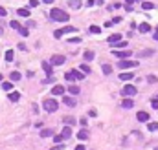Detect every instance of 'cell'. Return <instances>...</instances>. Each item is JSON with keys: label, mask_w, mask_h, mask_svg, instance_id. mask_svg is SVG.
I'll list each match as a JSON object with an SVG mask.
<instances>
[{"label": "cell", "mask_w": 158, "mask_h": 150, "mask_svg": "<svg viewBox=\"0 0 158 150\" xmlns=\"http://www.w3.org/2000/svg\"><path fill=\"white\" fill-rule=\"evenodd\" d=\"M48 17H50L51 20H57V22H66V20L70 18V15H68V13H65V11H62V9H59V7L50 9Z\"/></svg>", "instance_id": "cell-1"}, {"label": "cell", "mask_w": 158, "mask_h": 150, "mask_svg": "<svg viewBox=\"0 0 158 150\" xmlns=\"http://www.w3.org/2000/svg\"><path fill=\"white\" fill-rule=\"evenodd\" d=\"M43 106H44V110H46V112H57L59 103H57L55 99H46V101L43 103Z\"/></svg>", "instance_id": "cell-2"}, {"label": "cell", "mask_w": 158, "mask_h": 150, "mask_svg": "<svg viewBox=\"0 0 158 150\" xmlns=\"http://www.w3.org/2000/svg\"><path fill=\"white\" fill-rule=\"evenodd\" d=\"M136 66H138V62H136V60H129V59L118 62V68L120 70H131V68H136Z\"/></svg>", "instance_id": "cell-3"}, {"label": "cell", "mask_w": 158, "mask_h": 150, "mask_svg": "<svg viewBox=\"0 0 158 150\" xmlns=\"http://www.w3.org/2000/svg\"><path fill=\"white\" fill-rule=\"evenodd\" d=\"M136 92H138V88H136V86H132V84H127V86H123L121 95H123V97H131V95H134Z\"/></svg>", "instance_id": "cell-4"}, {"label": "cell", "mask_w": 158, "mask_h": 150, "mask_svg": "<svg viewBox=\"0 0 158 150\" xmlns=\"http://www.w3.org/2000/svg\"><path fill=\"white\" fill-rule=\"evenodd\" d=\"M66 57H62V55H54V57H50V64L51 66H61V64H65Z\"/></svg>", "instance_id": "cell-5"}, {"label": "cell", "mask_w": 158, "mask_h": 150, "mask_svg": "<svg viewBox=\"0 0 158 150\" xmlns=\"http://www.w3.org/2000/svg\"><path fill=\"white\" fill-rule=\"evenodd\" d=\"M112 55H114V57H120L121 60H125V57H131L132 53H131V51H127V50H125V51H118V50H114V51H112Z\"/></svg>", "instance_id": "cell-6"}, {"label": "cell", "mask_w": 158, "mask_h": 150, "mask_svg": "<svg viewBox=\"0 0 158 150\" xmlns=\"http://www.w3.org/2000/svg\"><path fill=\"white\" fill-rule=\"evenodd\" d=\"M43 70L46 71L48 77H51V75H54V66H51V64H50L48 60H44V62H43Z\"/></svg>", "instance_id": "cell-7"}, {"label": "cell", "mask_w": 158, "mask_h": 150, "mask_svg": "<svg viewBox=\"0 0 158 150\" xmlns=\"http://www.w3.org/2000/svg\"><path fill=\"white\" fill-rule=\"evenodd\" d=\"M120 40H121V35H120V33H112V35H109V39H107L109 44H116V42H120Z\"/></svg>", "instance_id": "cell-8"}, {"label": "cell", "mask_w": 158, "mask_h": 150, "mask_svg": "<svg viewBox=\"0 0 158 150\" xmlns=\"http://www.w3.org/2000/svg\"><path fill=\"white\" fill-rule=\"evenodd\" d=\"M94 57H96V53H94L92 50H87L85 53H83V59H85L87 62H90V60H94Z\"/></svg>", "instance_id": "cell-9"}, {"label": "cell", "mask_w": 158, "mask_h": 150, "mask_svg": "<svg viewBox=\"0 0 158 150\" xmlns=\"http://www.w3.org/2000/svg\"><path fill=\"white\" fill-rule=\"evenodd\" d=\"M62 101H65V104L70 106V108H73V106H76V99H73L72 95H65V99H62Z\"/></svg>", "instance_id": "cell-10"}, {"label": "cell", "mask_w": 158, "mask_h": 150, "mask_svg": "<svg viewBox=\"0 0 158 150\" xmlns=\"http://www.w3.org/2000/svg\"><path fill=\"white\" fill-rule=\"evenodd\" d=\"M0 88H2L4 92H13V82L11 81H6V82L0 84Z\"/></svg>", "instance_id": "cell-11"}, {"label": "cell", "mask_w": 158, "mask_h": 150, "mask_svg": "<svg viewBox=\"0 0 158 150\" xmlns=\"http://www.w3.org/2000/svg\"><path fill=\"white\" fill-rule=\"evenodd\" d=\"M120 79H121V81H125V82H127V81L134 79V73H132V71H125V73H120Z\"/></svg>", "instance_id": "cell-12"}, {"label": "cell", "mask_w": 158, "mask_h": 150, "mask_svg": "<svg viewBox=\"0 0 158 150\" xmlns=\"http://www.w3.org/2000/svg\"><path fill=\"white\" fill-rule=\"evenodd\" d=\"M70 135H72V128H70V126H65V128H62V132H61V137L66 141Z\"/></svg>", "instance_id": "cell-13"}, {"label": "cell", "mask_w": 158, "mask_h": 150, "mask_svg": "<svg viewBox=\"0 0 158 150\" xmlns=\"http://www.w3.org/2000/svg\"><path fill=\"white\" fill-rule=\"evenodd\" d=\"M138 31H140V33H149V31H151V26L147 24V22H142V24L138 26Z\"/></svg>", "instance_id": "cell-14"}, {"label": "cell", "mask_w": 158, "mask_h": 150, "mask_svg": "<svg viewBox=\"0 0 158 150\" xmlns=\"http://www.w3.org/2000/svg\"><path fill=\"white\" fill-rule=\"evenodd\" d=\"M88 137H90V134H88L87 130H79V132H77V139H79V141H87Z\"/></svg>", "instance_id": "cell-15"}, {"label": "cell", "mask_w": 158, "mask_h": 150, "mask_svg": "<svg viewBox=\"0 0 158 150\" xmlns=\"http://www.w3.org/2000/svg\"><path fill=\"white\" fill-rule=\"evenodd\" d=\"M136 117H138V121H142V123L149 121V114H147V112H138V115H136Z\"/></svg>", "instance_id": "cell-16"}, {"label": "cell", "mask_w": 158, "mask_h": 150, "mask_svg": "<svg viewBox=\"0 0 158 150\" xmlns=\"http://www.w3.org/2000/svg\"><path fill=\"white\" fill-rule=\"evenodd\" d=\"M65 93V86H54L51 88V95H62Z\"/></svg>", "instance_id": "cell-17"}, {"label": "cell", "mask_w": 158, "mask_h": 150, "mask_svg": "<svg viewBox=\"0 0 158 150\" xmlns=\"http://www.w3.org/2000/svg\"><path fill=\"white\" fill-rule=\"evenodd\" d=\"M7 97H9V101H11V103H17V101L20 99V93H18V92H9Z\"/></svg>", "instance_id": "cell-18"}, {"label": "cell", "mask_w": 158, "mask_h": 150, "mask_svg": "<svg viewBox=\"0 0 158 150\" xmlns=\"http://www.w3.org/2000/svg\"><path fill=\"white\" fill-rule=\"evenodd\" d=\"M68 6L73 7V9H79L83 6V2H81V0H68Z\"/></svg>", "instance_id": "cell-19"}, {"label": "cell", "mask_w": 158, "mask_h": 150, "mask_svg": "<svg viewBox=\"0 0 158 150\" xmlns=\"http://www.w3.org/2000/svg\"><path fill=\"white\" fill-rule=\"evenodd\" d=\"M54 135V130H50V128H43L40 130V137H51Z\"/></svg>", "instance_id": "cell-20"}, {"label": "cell", "mask_w": 158, "mask_h": 150, "mask_svg": "<svg viewBox=\"0 0 158 150\" xmlns=\"http://www.w3.org/2000/svg\"><path fill=\"white\" fill-rule=\"evenodd\" d=\"M153 7H154V6H153V2H149V0H145V2L142 4V9H143V11H151Z\"/></svg>", "instance_id": "cell-21"}, {"label": "cell", "mask_w": 158, "mask_h": 150, "mask_svg": "<svg viewBox=\"0 0 158 150\" xmlns=\"http://www.w3.org/2000/svg\"><path fill=\"white\" fill-rule=\"evenodd\" d=\"M121 106H123V108H132V106H134V101H131V99H123V101H121Z\"/></svg>", "instance_id": "cell-22"}, {"label": "cell", "mask_w": 158, "mask_h": 150, "mask_svg": "<svg viewBox=\"0 0 158 150\" xmlns=\"http://www.w3.org/2000/svg\"><path fill=\"white\" fill-rule=\"evenodd\" d=\"M20 77H22L20 71H11V73H9V79H11V81H20Z\"/></svg>", "instance_id": "cell-23"}, {"label": "cell", "mask_w": 158, "mask_h": 150, "mask_svg": "<svg viewBox=\"0 0 158 150\" xmlns=\"http://www.w3.org/2000/svg\"><path fill=\"white\" fill-rule=\"evenodd\" d=\"M17 13H18V17H26V18H28V17H29V9H26V7H20Z\"/></svg>", "instance_id": "cell-24"}, {"label": "cell", "mask_w": 158, "mask_h": 150, "mask_svg": "<svg viewBox=\"0 0 158 150\" xmlns=\"http://www.w3.org/2000/svg\"><path fill=\"white\" fill-rule=\"evenodd\" d=\"M65 123H66V126H72V125H76V117H72V115H66V117H65Z\"/></svg>", "instance_id": "cell-25"}, {"label": "cell", "mask_w": 158, "mask_h": 150, "mask_svg": "<svg viewBox=\"0 0 158 150\" xmlns=\"http://www.w3.org/2000/svg\"><path fill=\"white\" fill-rule=\"evenodd\" d=\"M147 130H151V132H156V130H158V123H154V121L147 123Z\"/></svg>", "instance_id": "cell-26"}, {"label": "cell", "mask_w": 158, "mask_h": 150, "mask_svg": "<svg viewBox=\"0 0 158 150\" xmlns=\"http://www.w3.org/2000/svg\"><path fill=\"white\" fill-rule=\"evenodd\" d=\"M61 31H62V33H76L77 28H73V26H66V28H62Z\"/></svg>", "instance_id": "cell-27"}, {"label": "cell", "mask_w": 158, "mask_h": 150, "mask_svg": "<svg viewBox=\"0 0 158 150\" xmlns=\"http://www.w3.org/2000/svg\"><path fill=\"white\" fill-rule=\"evenodd\" d=\"M13 57H15V53L11 50H7L6 51V62H13Z\"/></svg>", "instance_id": "cell-28"}, {"label": "cell", "mask_w": 158, "mask_h": 150, "mask_svg": "<svg viewBox=\"0 0 158 150\" xmlns=\"http://www.w3.org/2000/svg\"><path fill=\"white\" fill-rule=\"evenodd\" d=\"M79 71H81L83 75H87V73H90V68H88V64H81V66H79Z\"/></svg>", "instance_id": "cell-29"}, {"label": "cell", "mask_w": 158, "mask_h": 150, "mask_svg": "<svg viewBox=\"0 0 158 150\" xmlns=\"http://www.w3.org/2000/svg\"><path fill=\"white\" fill-rule=\"evenodd\" d=\"M65 79H66L68 82H72V81H76V75H73V71L70 70L68 73H65Z\"/></svg>", "instance_id": "cell-30"}, {"label": "cell", "mask_w": 158, "mask_h": 150, "mask_svg": "<svg viewBox=\"0 0 158 150\" xmlns=\"http://www.w3.org/2000/svg\"><path fill=\"white\" fill-rule=\"evenodd\" d=\"M129 42H125V40H120V42H116V44H110L112 48H127Z\"/></svg>", "instance_id": "cell-31"}, {"label": "cell", "mask_w": 158, "mask_h": 150, "mask_svg": "<svg viewBox=\"0 0 158 150\" xmlns=\"http://www.w3.org/2000/svg\"><path fill=\"white\" fill-rule=\"evenodd\" d=\"M68 92H70L72 95H77V93H79V86H68Z\"/></svg>", "instance_id": "cell-32"}, {"label": "cell", "mask_w": 158, "mask_h": 150, "mask_svg": "<svg viewBox=\"0 0 158 150\" xmlns=\"http://www.w3.org/2000/svg\"><path fill=\"white\" fill-rule=\"evenodd\" d=\"M18 31H20V35H22V37H28V35H29L28 28H24V26H20V28H18Z\"/></svg>", "instance_id": "cell-33"}, {"label": "cell", "mask_w": 158, "mask_h": 150, "mask_svg": "<svg viewBox=\"0 0 158 150\" xmlns=\"http://www.w3.org/2000/svg\"><path fill=\"white\" fill-rule=\"evenodd\" d=\"M101 70H103V73H107V75H109V73L112 71V66H109V64H103Z\"/></svg>", "instance_id": "cell-34"}, {"label": "cell", "mask_w": 158, "mask_h": 150, "mask_svg": "<svg viewBox=\"0 0 158 150\" xmlns=\"http://www.w3.org/2000/svg\"><path fill=\"white\" fill-rule=\"evenodd\" d=\"M90 33H96V35L101 33V28L99 26H90Z\"/></svg>", "instance_id": "cell-35"}, {"label": "cell", "mask_w": 158, "mask_h": 150, "mask_svg": "<svg viewBox=\"0 0 158 150\" xmlns=\"http://www.w3.org/2000/svg\"><path fill=\"white\" fill-rule=\"evenodd\" d=\"M72 71H73V75H76V79H79V81H81L83 77H85V75H83V73H81L79 70H72Z\"/></svg>", "instance_id": "cell-36"}, {"label": "cell", "mask_w": 158, "mask_h": 150, "mask_svg": "<svg viewBox=\"0 0 158 150\" xmlns=\"http://www.w3.org/2000/svg\"><path fill=\"white\" fill-rule=\"evenodd\" d=\"M9 26H11L13 29H18V28H20V24L17 22V20H11V22H9Z\"/></svg>", "instance_id": "cell-37"}, {"label": "cell", "mask_w": 158, "mask_h": 150, "mask_svg": "<svg viewBox=\"0 0 158 150\" xmlns=\"http://www.w3.org/2000/svg\"><path fill=\"white\" fill-rule=\"evenodd\" d=\"M151 106L154 110H158V99H151Z\"/></svg>", "instance_id": "cell-38"}, {"label": "cell", "mask_w": 158, "mask_h": 150, "mask_svg": "<svg viewBox=\"0 0 158 150\" xmlns=\"http://www.w3.org/2000/svg\"><path fill=\"white\" fill-rule=\"evenodd\" d=\"M68 42H72V44H77V42H81L79 37H73V39H68Z\"/></svg>", "instance_id": "cell-39"}, {"label": "cell", "mask_w": 158, "mask_h": 150, "mask_svg": "<svg viewBox=\"0 0 158 150\" xmlns=\"http://www.w3.org/2000/svg\"><path fill=\"white\" fill-rule=\"evenodd\" d=\"M54 141H55V143L59 145V143H62V141H65V139H62L61 135H54Z\"/></svg>", "instance_id": "cell-40"}, {"label": "cell", "mask_w": 158, "mask_h": 150, "mask_svg": "<svg viewBox=\"0 0 158 150\" xmlns=\"http://www.w3.org/2000/svg\"><path fill=\"white\" fill-rule=\"evenodd\" d=\"M153 53H154L153 50H145V51H142V53H140V55H143V57H145V55H153Z\"/></svg>", "instance_id": "cell-41"}, {"label": "cell", "mask_w": 158, "mask_h": 150, "mask_svg": "<svg viewBox=\"0 0 158 150\" xmlns=\"http://www.w3.org/2000/svg\"><path fill=\"white\" fill-rule=\"evenodd\" d=\"M110 22H112V24H118V22H121V17H114V18L110 20Z\"/></svg>", "instance_id": "cell-42"}, {"label": "cell", "mask_w": 158, "mask_h": 150, "mask_svg": "<svg viewBox=\"0 0 158 150\" xmlns=\"http://www.w3.org/2000/svg\"><path fill=\"white\" fill-rule=\"evenodd\" d=\"M54 37H55V39H61V37H62V31H61V29H57L55 33H54Z\"/></svg>", "instance_id": "cell-43"}, {"label": "cell", "mask_w": 158, "mask_h": 150, "mask_svg": "<svg viewBox=\"0 0 158 150\" xmlns=\"http://www.w3.org/2000/svg\"><path fill=\"white\" fill-rule=\"evenodd\" d=\"M29 6L31 7H37L39 6V0H29Z\"/></svg>", "instance_id": "cell-44"}, {"label": "cell", "mask_w": 158, "mask_h": 150, "mask_svg": "<svg viewBox=\"0 0 158 150\" xmlns=\"http://www.w3.org/2000/svg\"><path fill=\"white\" fill-rule=\"evenodd\" d=\"M147 81H149V82H156V81H158V79H156V77H154V75H149V77H147Z\"/></svg>", "instance_id": "cell-45"}, {"label": "cell", "mask_w": 158, "mask_h": 150, "mask_svg": "<svg viewBox=\"0 0 158 150\" xmlns=\"http://www.w3.org/2000/svg\"><path fill=\"white\" fill-rule=\"evenodd\" d=\"M6 15H7V13H6V9L0 6V17H6Z\"/></svg>", "instance_id": "cell-46"}, {"label": "cell", "mask_w": 158, "mask_h": 150, "mask_svg": "<svg viewBox=\"0 0 158 150\" xmlns=\"http://www.w3.org/2000/svg\"><path fill=\"white\" fill-rule=\"evenodd\" d=\"M66 145H57V146H54V148H51V150H62V148H65Z\"/></svg>", "instance_id": "cell-47"}, {"label": "cell", "mask_w": 158, "mask_h": 150, "mask_svg": "<svg viewBox=\"0 0 158 150\" xmlns=\"http://www.w3.org/2000/svg\"><path fill=\"white\" fill-rule=\"evenodd\" d=\"M88 115H90V117H96V115H98V112H96V110H90V112H88Z\"/></svg>", "instance_id": "cell-48"}, {"label": "cell", "mask_w": 158, "mask_h": 150, "mask_svg": "<svg viewBox=\"0 0 158 150\" xmlns=\"http://www.w3.org/2000/svg\"><path fill=\"white\" fill-rule=\"evenodd\" d=\"M87 4H88V6H90V7H92V6H94V4H96V0H88V2H87Z\"/></svg>", "instance_id": "cell-49"}, {"label": "cell", "mask_w": 158, "mask_h": 150, "mask_svg": "<svg viewBox=\"0 0 158 150\" xmlns=\"http://www.w3.org/2000/svg\"><path fill=\"white\" fill-rule=\"evenodd\" d=\"M76 150H85V146H83V145H77V146H76Z\"/></svg>", "instance_id": "cell-50"}, {"label": "cell", "mask_w": 158, "mask_h": 150, "mask_svg": "<svg viewBox=\"0 0 158 150\" xmlns=\"http://www.w3.org/2000/svg\"><path fill=\"white\" fill-rule=\"evenodd\" d=\"M132 2H134V0H125V4H127V6H131Z\"/></svg>", "instance_id": "cell-51"}, {"label": "cell", "mask_w": 158, "mask_h": 150, "mask_svg": "<svg viewBox=\"0 0 158 150\" xmlns=\"http://www.w3.org/2000/svg\"><path fill=\"white\" fill-rule=\"evenodd\" d=\"M43 2H44V4H51V2H54V0H43Z\"/></svg>", "instance_id": "cell-52"}, {"label": "cell", "mask_w": 158, "mask_h": 150, "mask_svg": "<svg viewBox=\"0 0 158 150\" xmlns=\"http://www.w3.org/2000/svg\"><path fill=\"white\" fill-rule=\"evenodd\" d=\"M153 39H154V40H158V33H153Z\"/></svg>", "instance_id": "cell-53"}, {"label": "cell", "mask_w": 158, "mask_h": 150, "mask_svg": "<svg viewBox=\"0 0 158 150\" xmlns=\"http://www.w3.org/2000/svg\"><path fill=\"white\" fill-rule=\"evenodd\" d=\"M2 31H4V29H2V28H0V35H2Z\"/></svg>", "instance_id": "cell-54"}, {"label": "cell", "mask_w": 158, "mask_h": 150, "mask_svg": "<svg viewBox=\"0 0 158 150\" xmlns=\"http://www.w3.org/2000/svg\"><path fill=\"white\" fill-rule=\"evenodd\" d=\"M0 82H2V75H0Z\"/></svg>", "instance_id": "cell-55"}, {"label": "cell", "mask_w": 158, "mask_h": 150, "mask_svg": "<svg viewBox=\"0 0 158 150\" xmlns=\"http://www.w3.org/2000/svg\"><path fill=\"white\" fill-rule=\"evenodd\" d=\"M156 33H158V26H156Z\"/></svg>", "instance_id": "cell-56"}]
</instances>
